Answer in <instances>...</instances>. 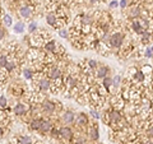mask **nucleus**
Masks as SVG:
<instances>
[{
    "label": "nucleus",
    "mask_w": 153,
    "mask_h": 144,
    "mask_svg": "<svg viewBox=\"0 0 153 144\" xmlns=\"http://www.w3.org/2000/svg\"><path fill=\"white\" fill-rule=\"evenodd\" d=\"M87 134H88V139H89V141H92V143L97 141L98 138H100L98 125L96 124V122H91L89 126H88V131H87Z\"/></svg>",
    "instance_id": "6"
},
{
    "label": "nucleus",
    "mask_w": 153,
    "mask_h": 144,
    "mask_svg": "<svg viewBox=\"0 0 153 144\" xmlns=\"http://www.w3.org/2000/svg\"><path fill=\"white\" fill-rule=\"evenodd\" d=\"M12 23H13V19H12L10 14H7V13H5V14L3 15V18H2V24L7 28V27H10Z\"/></svg>",
    "instance_id": "15"
},
{
    "label": "nucleus",
    "mask_w": 153,
    "mask_h": 144,
    "mask_svg": "<svg viewBox=\"0 0 153 144\" xmlns=\"http://www.w3.org/2000/svg\"><path fill=\"white\" fill-rule=\"evenodd\" d=\"M9 92H10V94L13 96V97H15V98H18V99H22V98H24L26 96H27V87L23 84V83H21V82H13V83H10V86H9Z\"/></svg>",
    "instance_id": "1"
},
{
    "label": "nucleus",
    "mask_w": 153,
    "mask_h": 144,
    "mask_svg": "<svg viewBox=\"0 0 153 144\" xmlns=\"http://www.w3.org/2000/svg\"><path fill=\"white\" fill-rule=\"evenodd\" d=\"M37 22L36 20H32V22L28 24V32H29V34H32V33H34L36 31H37Z\"/></svg>",
    "instance_id": "19"
},
{
    "label": "nucleus",
    "mask_w": 153,
    "mask_h": 144,
    "mask_svg": "<svg viewBox=\"0 0 153 144\" xmlns=\"http://www.w3.org/2000/svg\"><path fill=\"white\" fill-rule=\"evenodd\" d=\"M133 80L135 82V83H138V84H142V83H144V82L147 80V77L143 74V71L140 69H138L137 73L134 74V77H133Z\"/></svg>",
    "instance_id": "12"
},
{
    "label": "nucleus",
    "mask_w": 153,
    "mask_h": 144,
    "mask_svg": "<svg viewBox=\"0 0 153 144\" xmlns=\"http://www.w3.org/2000/svg\"><path fill=\"white\" fill-rule=\"evenodd\" d=\"M59 42H56L55 40H50V41H47V42H45V45H44V51L45 52H49V54H55V51L57 50V47H59Z\"/></svg>",
    "instance_id": "7"
},
{
    "label": "nucleus",
    "mask_w": 153,
    "mask_h": 144,
    "mask_svg": "<svg viewBox=\"0 0 153 144\" xmlns=\"http://www.w3.org/2000/svg\"><path fill=\"white\" fill-rule=\"evenodd\" d=\"M13 29L15 33H23L26 31V24L19 20V22H15V24L13 26Z\"/></svg>",
    "instance_id": "14"
},
{
    "label": "nucleus",
    "mask_w": 153,
    "mask_h": 144,
    "mask_svg": "<svg viewBox=\"0 0 153 144\" xmlns=\"http://www.w3.org/2000/svg\"><path fill=\"white\" fill-rule=\"evenodd\" d=\"M100 144H102V143H100Z\"/></svg>",
    "instance_id": "29"
},
{
    "label": "nucleus",
    "mask_w": 153,
    "mask_h": 144,
    "mask_svg": "<svg viewBox=\"0 0 153 144\" xmlns=\"http://www.w3.org/2000/svg\"><path fill=\"white\" fill-rule=\"evenodd\" d=\"M140 70L143 71V74L147 77V79H149V82L152 83V77H153V68L150 66V65H148V64H144L142 68H140Z\"/></svg>",
    "instance_id": "13"
},
{
    "label": "nucleus",
    "mask_w": 153,
    "mask_h": 144,
    "mask_svg": "<svg viewBox=\"0 0 153 144\" xmlns=\"http://www.w3.org/2000/svg\"><path fill=\"white\" fill-rule=\"evenodd\" d=\"M55 126V122L49 119V117H44L42 116V120H41V126H40V130H38V133H40L42 136H49V134L51 133V130L54 129Z\"/></svg>",
    "instance_id": "4"
},
{
    "label": "nucleus",
    "mask_w": 153,
    "mask_h": 144,
    "mask_svg": "<svg viewBox=\"0 0 153 144\" xmlns=\"http://www.w3.org/2000/svg\"><path fill=\"white\" fill-rule=\"evenodd\" d=\"M41 120H42V116L41 117H34V119H32L29 122H28V128H29V130L31 131H37L38 133V130H40V126H41Z\"/></svg>",
    "instance_id": "9"
},
{
    "label": "nucleus",
    "mask_w": 153,
    "mask_h": 144,
    "mask_svg": "<svg viewBox=\"0 0 153 144\" xmlns=\"http://www.w3.org/2000/svg\"><path fill=\"white\" fill-rule=\"evenodd\" d=\"M46 23L51 27H55L56 26V22H57V17H56V13L55 12H47L46 14Z\"/></svg>",
    "instance_id": "11"
},
{
    "label": "nucleus",
    "mask_w": 153,
    "mask_h": 144,
    "mask_svg": "<svg viewBox=\"0 0 153 144\" xmlns=\"http://www.w3.org/2000/svg\"><path fill=\"white\" fill-rule=\"evenodd\" d=\"M91 115H92L94 119H101V114L98 112V110H96V109H92V110H91Z\"/></svg>",
    "instance_id": "23"
},
{
    "label": "nucleus",
    "mask_w": 153,
    "mask_h": 144,
    "mask_svg": "<svg viewBox=\"0 0 153 144\" xmlns=\"http://www.w3.org/2000/svg\"><path fill=\"white\" fill-rule=\"evenodd\" d=\"M29 109H31L29 103H26V102H23V101H19V102H17V103H14V106H13V114L17 117L22 119L29 112Z\"/></svg>",
    "instance_id": "2"
},
{
    "label": "nucleus",
    "mask_w": 153,
    "mask_h": 144,
    "mask_svg": "<svg viewBox=\"0 0 153 144\" xmlns=\"http://www.w3.org/2000/svg\"><path fill=\"white\" fill-rule=\"evenodd\" d=\"M7 36V29L4 26H0V41H3L4 37Z\"/></svg>",
    "instance_id": "22"
},
{
    "label": "nucleus",
    "mask_w": 153,
    "mask_h": 144,
    "mask_svg": "<svg viewBox=\"0 0 153 144\" xmlns=\"http://www.w3.org/2000/svg\"><path fill=\"white\" fill-rule=\"evenodd\" d=\"M120 7L123 10H125L128 8V0H120Z\"/></svg>",
    "instance_id": "26"
},
{
    "label": "nucleus",
    "mask_w": 153,
    "mask_h": 144,
    "mask_svg": "<svg viewBox=\"0 0 153 144\" xmlns=\"http://www.w3.org/2000/svg\"><path fill=\"white\" fill-rule=\"evenodd\" d=\"M144 56H145V57H153V51H152L150 47H147V49L144 50Z\"/></svg>",
    "instance_id": "24"
},
{
    "label": "nucleus",
    "mask_w": 153,
    "mask_h": 144,
    "mask_svg": "<svg viewBox=\"0 0 153 144\" xmlns=\"http://www.w3.org/2000/svg\"><path fill=\"white\" fill-rule=\"evenodd\" d=\"M101 84H102V86L107 89V92L110 93V89H111V87H112V78L107 75L105 79H102V83H101Z\"/></svg>",
    "instance_id": "16"
},
{
    "label": "nucleus",
    "mask_w": 153,
    "mask_h": 144,
    "mask_svg": "<svg viewBox=\"0 0 153 144\" xmlns=\"http://www.w3.org/2000/svg\"><path fill=\"white\" fill-rule=\"evenodd\" d=\"M37 7H31V5H22L18 9V14L23 19H31L36 13H37Z\"/></svg>",
    "instance_id": "5"
},
{
    "label": "nucleus",
    "mask_w": 153,
    "mask_h": 144,
    "mask_svg": "<svg viewBox=\"0 0 153 144\" xmlns=\"http://www.w3.org/2000/svg\"><path fill=\"white\" fill-rule=\"evenodd\" d=\"M150 49H152V51H153V46H152V47H150Z\"/></svg>",
    "instance_id": "28"
},
{
    "label": "nucleus",
    "mask_w": 153,
    "mask_h": 144,
    "mask_svg": "<svg viewBox=\"0 0 153 144\" xmlns=\"http://www.w3.org/2000/svg\"><path fill=\"white\" fill-rule=\"evenodd\" d=\"M59 36L61 38H69V29H65V28L59 29Z\"/></svg>",
    "instance_id": "21"
},
{
    "label": "nucleus",
    "mask_w": 153,
    "mask_h": 144,
    "mask_svg": "<svg viewBox=\"0 0 153 144\" xmlns=\"http://www.w3.org/2000/svg\"><path fill=\"white\" fill-rule=\"evenodd\" d=\"M119 5H120V3L118 2V0H112V2H110V4H108L110 9H113V8H118Z\"/></svg>",
    "instance_id": "25"
},
{
    "label": "nucleus",
    "mask_w": 153,
    "mask_h": 144,
    "mask_svg": "<svg viewBox=\"0 0 153 144\" xmlns=\"http://www.w3.org/2000/svg\"><path fill=\"white\" fill-rule=\"evenodd\" d=\"M110 73V68L106 66V65H100L97 68V70L94 71V77L96 79H105Z\"/></svg>",
    "instance_id": "8"
},
{
    "label": "nucleus",
    "mask_w": 153,
    "mask_h": 144,
    "mask_svg": "<svg viewBox=\"0 0 153 144\" xmlns=\"http://www.w3.org/2000/svg\"><path fill=\"white\" fill-rule=\"evenodd\" d=\"M75 112L70 109H64V111L60 114V117H59V121H60V124L63 125H73L74 124V121H75Z\"/></svg>",
    "instance_id": "3"
},
{
    "label": "nucleus",
    "mask_w": 153,
    "mask_h": 144,
    "mask_svg": "<svg viewBox=\"0 0 153 144\" xmlns=\"http://www.w3.org/2000/svg\"><path fill=\"white\" fill-rule=\"evenodd\" d=\"M8 107V99L4 94H0V109L2 110H5Z\"/></svg>",
    "instance_id": "18"
},
{
    "label": "nucleus",
    "mask_w": 153,
    "mask_h": 144,
    "mask_svg": "<svg viewBox=\"0 0 153 144\" xmlns=\"http://www.w3.org/2000/svg\"><path fill=\"white\" fill-rule=\"evenodd\" d=\"M87 63H88V65L96 71V70H97V68L100 66V64L97 63V61H96V60H93V59H87Z\"/></svg>",
    "instance_id": "20"
},
{
    "label": "nucleus",
    "mask_w": 153,
    "mask_h": 144,
    "mask_svg": "<svg viewBox=\"0 0 153 144\" xmlns=\"http://www.w3.org/2000/svg\"><path fill=\"white\" fill-rule=\"evenodd\" d=\"M121 82H123V78L120 75H115L112 78V87L115 89H118L119 87H121Z\"/></svg>",
    "instance_id": "17"
},
{
    "label": "nucleus",
    "mask_w": 153,
    "mask_h": 144,
    "mask_svg": "<svg viewBox=\"0 0 153 144\" xmlns=\"http://www.w3.org/2000/svg\"><path fill=\"white\" fill-rule=\"evenodd\" d=\"M36 71L32 69V66H26V68H22V75L26 80H32L33 77H34Z\"/></svg>",
    "instance_id": "10"
},
{
    "label": "nucleus",
    "mask_w": 153,
    "mask_h": 144,
    "mask_svg": "<svg viewBox=\"0 0 153 144\" xmlns=\"http://www.w3.org/2000/svg\"><path fill=\"white\" fill-rule=\"evenodd\" d=\"M5 128L4 126H0V138H2V136H4V134H5Z\"/></svg>",
    "instance_id": "27"
}]
</instances>
